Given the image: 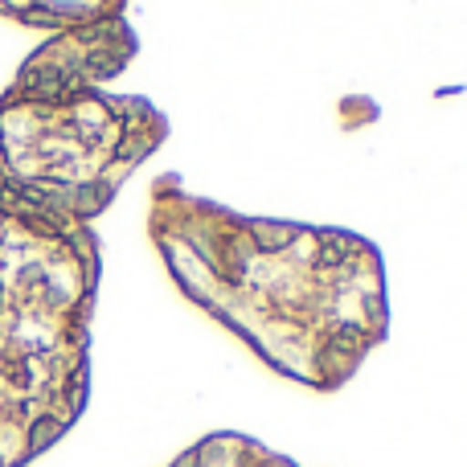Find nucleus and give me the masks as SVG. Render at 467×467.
Wrapping results in <instances>:
<instances>
[{
	"instance_id": "obj_1",
	"label": "nucleus",
	"mask_w": 467,
	"mask_h": 467,
	"mask_svg": "<svg viewBox=\"0 0 467 467\" xmlns=\"http://www.w3.org/2000/svg\"><path fill=\"white\" fill-rule=\"evenodd\" d=\"M148 238L181 296L307 389L353 381L389 337L386 258L357 230L250 218L164 172L148 193Z\"/></svg>"
},
{
	"instance_id": "obj_2",
	"label": "nucleus",
	"mask_w": 467,
	"mask_h": 467,
	"mask_svg": "<svg viewBox=\"0 0 467 467\" xmlns=\"http://www.w3.org/2000/svg\"><path fill=\"white\" fill-rule=\"evenodd\" d=\"M136 54L128 5L107 0L16 66L0 90V193L74 226H95L111 210L169 140L161 107L107 87Z\"/></svg>"
},
{
	"instance_id": "obj_3",
	"label": "nucleus",
	"mask_w": 467,
	"mask_h": 467,
	"mask_svg": "<svg viewBox=\"0 0 467 467\" xmlns=\"http://www.w3.org/2000/svg\"><path fill=\"white\" fill-rule=\"evenodd\" d=\"M99 279L95 226L0 193V467L41 460L87 410Z\"/></svg>"
},
{
	"instance_id": "obj_4",
	"label": "nucleus",
	"mask_w": 467,
	"mask_h": 467,
	"mask_svg": "<svg viewBox=\"0 0 467 467\" xmlns=\"http://www.w3.org/2000/svg\"><path fill=\"white\" fill-rule=\"evenodd\" d=\"M169 467H299V463L279 455L275 447L258 443V439L242 435V431H213V435L197 439L193 447H185Z\"/></svg>"
},
{
	"instance_id": "obj_5",
	"label": "nucleus",
	"mask_w": 467,
	"mask_h": 467,
	"mask_svg": "<svg viewBox=\"0 0 467 467\" xmlns=\"http://www.w3.org/2000/svg\"><path fill=\"white\" fill-rule=\"evenodd\" d=\"M99 5H0V16H16L21 25H37V29H70V25L87 21Z\"/></svg>"
}]
</instances>
